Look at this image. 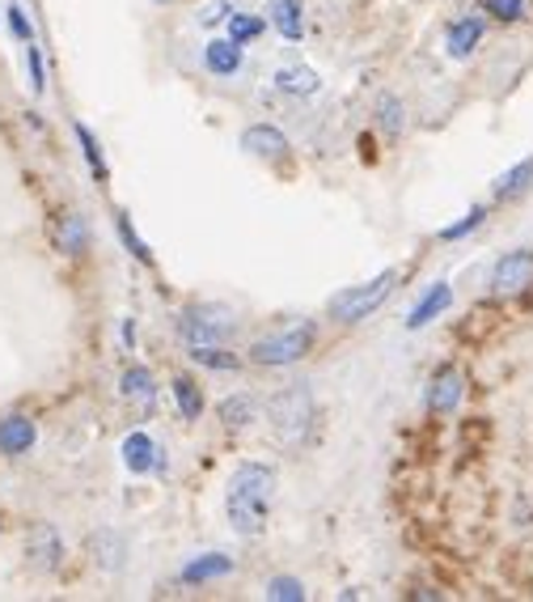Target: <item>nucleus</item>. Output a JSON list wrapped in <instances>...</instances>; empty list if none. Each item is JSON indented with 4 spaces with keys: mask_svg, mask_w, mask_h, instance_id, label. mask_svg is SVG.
I'll list each match as a JSON object with an SVG mask.
<instances>
[{
    "mask_svg": "<svg viewBox=\"0 0 533 602\" xmlns=\"http://www.w3.org/2000/svg\"><path fill=\"white\" fill-rule=\"evenodd\" d=\"M114 225H119V238H123V246H127V250H132V255H136V259H140V263L149 268V263H152V250L145 246V238H140V234L132 230L127 212H119V217H114Z\"/></svg>",
    "mask_w": 533,
    "mask_h": 602,
    "instance_id": "nucleus-27",
    "label": "nucleus"
},
{
    "mask_svg": "<svg viewBox=\"0 0 533 602\" xmlns=\"http://www.w3.org/2000/svg\"><path fill=\"white\" fill-rule=\"evenodd\" d=\"M26 69H30V85H35V94L47 89V73H42V56H38L35 39L26 42Z\"/></svg>",
    "mask_w": 533,
    "mask_h": 602,
    "instance_id": "nucleus-32",
    "label": "nucleus"
},
{
    "mask_svg": "<svg viewBox=\"0 0 533 602\" xmlns=\"http://www.w3.org/2000/svg\"><path fill=\"white\" fill-rule=\"evenodd\" d=\"M35 438H38V429H35V420H30V416L13 411V416H4V420H0V454L22 458V454H30Z\"/></svg>",
    "mask_w": 533,
    "mask_h": 602,
    "instance_id": "nucleus-10",
    "label": "nucleus"
},
{
    "mask_svg": "<svg viewBox=\"0 0 533 602\" xmlns=\"http://www.w3.org/2000/svg\"><path fill=\"white\" fill-rule=\"evenodd\" d=\"M530 187H533V158L517 161L512 170H504V174L492 183L495 200H517V196H525Z\"/></svg>",
    "mask_w": 533,
    "mask_h": 602,
    "instance_id": "nucleus-17",
    "label": "nucleus"
},
{
    "mask_svg": "<svg viewBox=\"0 0 533 602\" xmlns=\"http://www.w3.org/2000/svg\"><path fill=\"white\" fill-rule=\"evenodd\" d=\"M55 246L64 255H73V259L89 250V225H85L80 212H60V221H55Z\"/></svg>",
    "mask_w": 533,
    "mask_h": 602,
    "instance_id": "nucleus-13",
    "label": "nucleus"
},
{
    "mask_svg": "<svg viewBox=\"0 0 533 602\" xmlns=\"http://www.w3.org/2000/svg\"><path fill=\"white\" fill-rule=\"evenodd\" d=\"M221 420H225L228 429H246V425L255 420V403L246 400V395H237V400H225V403H221Z\"/></svg>",
    "mask_w": 533,
    "mask_h": 602,
    "instance_id": "nucleus-25",
    "label": "nucleus"
},
{
    "mask_svg": "<svg viewBox=\"0 0 533 602\" xmlns=\"http://www.w3.org/2000/svg\"><path fill=\"white\" fill-rule=\"evenodd\" d=\"M73 132H76V140H80V153H85V161H89V170L98 174V183H107V179H111V170H107V158H102V145H98V136H94L85 123H76Z\"/></svg>",
    "mask_w": 533,
    "mask_h": 602,
    "instance_id": "nucleus-20",
    "label": "nucleus"
},
{
    "mask_svg": "<svg viewBox=\"0 0 533 602\" xmlns=\"http://www.w3.org/2000/svg\"><path fill=\"white\" fill-rule=\"evenodd\" d=\"M123 467H127L132 476H145L152 467H165V458H161V450L152 445L149 433H132V438H123Z\"/></svg>",
    "mask_w": 533,
    "mask_h": 602,
    "instance_id": "nucleus-11",
    "label": "nucleus"
},
{
    "mask_svg": "<svg viewBox=\"0 0 533 602\" xmlns=\"http://www.w3.org/2000/svg\"><path fill=\"white\" fill-rule=\"evenodd\" d=\"M461 391H466L461 369H454V365L436 369V373H432V382H427V411H436V416H449V411H457Z\"/></svg>",
    "mask_w": 533,
    "mask_h": 602,
    "instance_id": "nucleus-7",
    "label": "nucleus"
},
{
    "mask_svg": "<svg viewBox=\"0 0 533 602\" xmlns=\"http://www.w3.org/2000/svg\"><path fill=\"white\" fill-rule=\"evenodd\" d=\"M233 331H237V315L228 306H216V302H199V306H187L178 315V335L187 340V348H195V344H225Z\"/></svg>",
    "mask_w": 533,
    "mask_h": 602,
    "instance_id": "nucleus-2",
    "label": "nucleus"
},
{
    "mask_svg": "<svg viewBox=\"0 0 533 602\" xmlns=\"http://www.w3.org/2000/svg\"><path fill=\"white\" fill-rule=\"evenodd\" d=\"M271 496H275V471L263 463H241L228 480V526L246 539L263 535L266 526V509H271Z\"/></svg>",
    "mask_w": 533,
    "mask_h": 602,
    "instance_id": "nucleus-1",
    "label": "nucleus"
},
{
    "mask_svg": "<svg viewBox=\"0 0 533 602\" xmlns=\"http://www.w3.org/2000/svg\"><path fill=\"white\" fill-rule=\"evenodd\" d=\"M483 30H487V26H483V17H461V22H454V26H449V35H445L449 56H454V60H466V56L483 42Z\"/></svg>",
    "mask_w": 533,
    "mask_h": 602,
    "instance_id": "nucleus-14",
    "label": "nucleus"
},
{
    "mask_svg": "<svg viewBox=\"0 0 533 602\" xmlns=\"http://www.w3.org/2000/svg\"><path fill=\"white\" fill-rule=\"evenodd\" d=\"M483 221H487V208H483V204H474V208H470V212H466V217H461L457 225H445V230H441V238H445V242L466 238V234H474V230H479Z\"/></svg>",
    "mask_w": 533,
    "mask_h": 602,
    "instance_id": "nucleus-28",
    "label": "nucleus"
},
{
    "mask_svg": "<svg viewBox=\"0 0 533 602\" xmlns=\"http://www.w3.org/2000/svg\"><path fill=\"white\" fill-rule=\"evenodd\" d=\"M241 149L259 161H284L288 158V136L271 123H255V127L241 132Z\"/></svg>",
    "mask_w": 533,
    "mask_h": 602,
    "instance_id": "nucleus-8",
    "label": "nucleus"
},
{
    "mask_svg": "<svg viewBox=\"0 0 533 602\" xmlns=\"http://www.w3.org/2000/svg\"><path fill=\"white\" fill-rule=\"evenodd\" d=\"M377 123L385 127V132H402V127H407V107H402L398 98L385 94V98L377 102Z\"/></svg>",
    "mask_w": 533,
    "mask_h": 602,
    "instance_id": "nucleus-29",
    "label": "nucleus"
},
{
    "mask_svg": "<svg viewBox=\"0 0 533 602\" xmlns=\"http://www.w3.org/2000/svg\"><path fill=\"white\" fill-rule=\"evenodd\" d=\"M221 17H225V0H212V4L199 13V22H203V26H216Z\"/></svg>",
    "mask_w": 533,
    "mask_h": 602,
    "instance_id": "nucleus-34",
    "label": "nucleus"
},
{
    "mask_svg": "<svg viewBox=\"0 0 533 602\" xmlns=\"http://www.w3.org/2000/svg\"><path fill=\"white\" fill-rule=\"evenodd\" d=\"M123 395L136 403H149L152 400V373L149 369H140V365H132V369H123Z\"/></svg>",
    "mask_w": 533,
    "mask_h": 602,
    "instance_id": "nucleus-22",
    "label": "nucleus"
},
{
    "mask_svg": "<svg viewBox=\"0 0 533 602\" xmlns=\"http://www.w3.org/2000/svg\"><path fill=\"white\" fill-rule=\"evenodd\" d=\"M318 331L313 322H301V327H284L275 335H263L255 348H250V361L255 365H266V369H284V365H297L313 348Z\"/></svg>",
    "mask_w": 533,
    "mask_h": 602,
    "instance_id": "nucleus-3",
    "label": "nucleus"
},
{
    "mask_svg": "<svg viewBox=\"0 0 533 602\" xmlns=\"http://www.w3.org/2000/svg\"><path fill=\"white\" fill-rule=\"evenodd\" d=\"M233 573V556H221V552H208V556H199V561H190L183 568V581L187 586H203V581H216V577H228Z\"/></svg>",
    "mask_w": 533,
    "mask_h": 602,
    "instance_id": "nucleus-18",
    "label": "nucleus"
},
{
    "mask_svg": "<svg viewBox=\"0 0 533 602\" xmlns=\"http://www.w3.org/2000/svg\"><path fill=\"white\" fill-rule=\"evenodd\" d=\"M174 400H178V411H183L187 420H199V411H203V395H199V386H195L190 378H174Z\"/></svg>",
    "mask_w": 533,
    "mask_h": 602,
    "instance_id": "nucleus-23",
    "label": "nucleus"
},
{
    "mask_svg": "<svg viewBox=\"0 0 533 602\" xmlns=\"http://www.w3.org/2000/svg\"><path fill=\"white\" fill-rule=\"evenodd\" d=\"M394 272H381V277H373L369 284H351V288H343V293H335L331 297V319H339V322H360V319H369L373 310H377L381 302L389 297V288H394Z\"/></svg>",
    "mask_w": 533,
    "mask_h": 602,
    "instance_id": "nucleus-4",
    "label": "nucleus"
},
{
    "mask_svg": "<svg viewBox=\"0 0 533 602\" xmlns=\"http://www.w3.org/2000/svg\"><path fill=\"white\" fill-rule=\"evenodd\" d=\"M119 556H123V539L102 530L94 535V561H102V568H119Z\"/></svg>",
    "mask_w": 533,
    "mask_h": 602,
    "instance_id": "nucleus-26",
    "label": "nucleus"
},
{
    "mask_svg": "<svg viewBox=\"0 0 533 602\" xmlns=\"http://www.w3.org/2000/svg\"><path fill=\"white\" fill-rule=\"evenodd\" d=\"M9 30H13V35H17L22 42L35 39V30H30V22H26V13H22L17 4H9Z\"/></svg>",
    "mask_w": 533,
    "mask_h": 602,
    "instance_id": "nucleus-33",
    "label": "nucleus"
},
{
    "mask_svg": "<svg viewBox=\"0 0 533 602\" xmlns=\"http://www.w3.org/2000/svg\"><path fill=\"white\" fill-rule=\"evenodd\" d=\"M525 288H533V250H508L504 259H495L492 268L495 297H517Z\"/></svg>",
    "mask_w": 533,
    "mask_h": 602,
    "instance_id": "nucleus-6",
    "label": "nucleus"
},
{
    "mask_svg": "<svg viewBox=\"0 0 533 602\" xmlns=\"http://www.w3.org/2000/svg\"><path fill=\"white\" fill-rule=\"evenodd\" d=\"M483 9L495 22H521L525 17V0H483Z\"/></svg>",
    "mask_w": 533,
    "mask_h": 602,
    "instance_id": "nucleus-31",
    "label": "nucleus"
},
{
    "mask_svg": "<svg viewBox=\"0 0 533 602\" xmlns=\"http://www.w3.org/2000/svg\"><path fill=\"white\" fill-rule=\"evenodd\" d=\"M275 89H284V94H293V98H309V94L322 89V81H318L313 69H280V73H275Z\"/></svg>",
    "mask_w": 533,
    "mask_h": 602,
    "instance_id": "nucleus-19",
    "label": "nucleus"
},
{
    "mask_svg": "<svg viewBox=\"0 0 533 602\" xmlns=\"http://www.w3.org/2000/svg\"><path fill=\"white\" fill-rule=\"evenodd\" d=\"M123 344H127V348H132V344H136V322H132V319L123 322Z\"/></svg>",
    "mask_w": 533,
    "mask_h": 602,
    "instance_id": "nucleus-35",
    "label": "nucleus"
},
{
    "mask_svg": "<svg viewBox=\"0 0 533 602\" xmlns=\"http://www.w3.org/2000/svg\"><path fill=\"white\" fill-rule=\"evenodd\" d=\"M266 22H271V26H275L288 42H297L305 35L301 0H271V4H266Z\"/></svg>",
    "mask_w": 533,
    "mask_h": 602,
    "instance_id": "nucleus-12",
    "label": "nucleus"
},
{
    "mask_svg": "<svg viewBox=\"0 0 533 602\" xmlns=\"http://www.w3.org/2000/svg\"><path fill=\"white\" fill-rule=\"evenodd\" d=\"M263 30H266L263 17H246V13H233V17H228V39L237 42V47H246L250 39H259Z\"/></svg>",
    "mask_w": 533,
    "mask_h": 602,
    "instance_id": "nucleus-24",
    "label": "nucleus"
},
{
    "mask_svg": "<svg viewBox=\"0 0 533 602\" xmlns=\"http://www.w3.org/2000/svg\"><path fill=\"white\" fill-rule=\"evenodd\" d=\"M266 599L275 602H305V586L297 577H271L266 581Z\"/></svg>",
    "mask_w": 533,
    "mask_h": 602,
    "instance_id": "nucleus-30",
    "label": "nucleus"
},
{
    "mask_svg": "<svg viewBox=\"0 0 533 602\" xmlns=\"http://www.w3.org/2000/svg\"><path fill=\"white\" fill-rule=\"evenodd\" d=\"M266 416H271V425L288 442H297L305 429H309V420H313V400H309L305 386H288V391H280L275 400L266 403Z\"/></svg>",
    "mask_w": 533,
    "mask_h": 602,
    "instance_id": "nucleus-5",
    "label": "nucleus"
},
{
    "mask_svg": "<svg viewBox=\"0 0 533 602\" xmlns=\"http://www.w3.org/2000/svg\"><path fill=\"white\" fill-rule=\"evenodd\" d=\"M449 302H454V288L441 281V284H432L427 293H423V302H419L416 310H411V319H407V327L411 331H419V327H427V322L436 319V315H445L449 310Z\"/></svg>",
    "mask_w": 533,
    "mask_h": 602,
    "instance_id": "nucleus-15",
    "label": "nucleus"
},
{
    "mask_svg": "<svg viewBox=\"0 0 533 602\" xmlns=\"http://www.w3.org/2000/svg\"><path fill=\"white\" fill-rule=\"evenodd\" d=\"M26 556H30V568H38V573H51V568H60L64 543H60L55 526L38 523L35 530L26 535Z\"/></svg>",
    "mask_w": 533,
    "mask_h": 602,
    "instance_id": "nucleus-9",
    "label": "nucleus"
},
{
    "mask_svg": "<svg viewBox=\"0 0 533 602\" xmlns=\"http://www.w3.org/2000/svg\"><path fill=\"white\" fill-rule=\"evenodd\" d=\"M152 4H170V0H152Z\"/></svg>",
    "mask_w": 533,
    "mask_h": 602,
    "instance_id": "nucleus-36",
    "label": "nucleus"
},
{
    "mask_svg": "<svg viewBox=\"0 0 533 602\" xmlns=\"http://www.w3.org/2000/svg\"><path fill=\"white\" fill-rule=\"evenodd\" d=\"M203 64H208V73H216V77H233V73L241 69V47L233 39H212L203 47Z\"/></svg>",
    "mask_w": 533,
    "mask_h": 602,
    "instance_id": "nucleus-16",
    "label": "nucleus"
},
{
    "mask_svg": "<svg viewBox=\"0 0 533 602\" xmlns=\"http://www.w3.org/2000/svg\"><path fill=\"white\" fill-rule=\"evenodd\" d=\"M190 361L195 365H208V369H237V357L225 353V344H195L190 348Z\"/></svg>",
    "mask_w": 533,
    "mask_h": 602,
    "instance_id": "nucleus-21",
    "label": "nucleus"
}]
</instances>
